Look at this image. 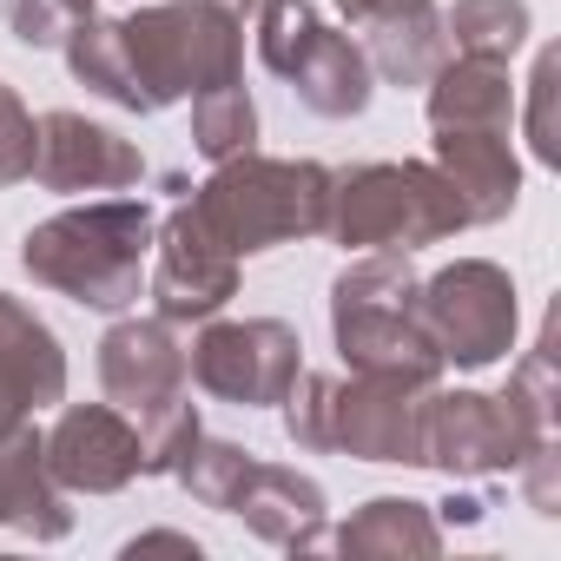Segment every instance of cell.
<instances>
[{
	"mask_svg": "<svg viewBox=\"0 0 561 561\" xmlns=\"http://www.w3.org/2000/svg\"><path fill=\"white\" fill-rule=\"evenodd\" d=\"M8 14H14L21 47H67L93 21V0H14Z\"/></svg>",
	"mask_w": 561,
	"mask_h": 561,
	"instance_id": "cell-27",
	"label": "cell"
},
{
	"mask_svg": "<svg viewBox=\"0 0 561 561\" xmlns=\"http://www.w3.org/2000/svg\"><path fill=\"white\" fill-rule=\"evenodd\" d=\"M34 179L67 198L73 192H133L146 179V159L113 126H93L80 113H47L41 146H34Z\"/></svg>",
	"mask_w": 561,
	"mask_h": 561,
	"instance_id": "cell-11",
	"label": "cell"
},
{
	"mask_svg": "<svg viewBox=\"0 0 561 561\" xmlns=\"http://www.w3.org/2000/svg\"><path fill=\"white\" fill-rule=\"evenodd\" d=\"M416 305H423V324H430V344L443 364L482 370L515 344V285L489 257H462V264L436 271L416 291Z\"/></svg>",
	"mask_w": 561,
	"mask_h": 561,
	"instance_id": "cell-7",
	"label": "cell"
},
{
	"mask_svg": "<svg viewBox=\"0 0 561 561\" xmlns=\"http://www.w3.org/2000/svg\"><path fill=\"white\" fill-rule=\"evenodd\" d=\"M535 443H548V423H541L515 390H508V397H482V390L436 397V390H423L416 462H430V469H449V476H495V469H522Z\"/></svg>",
	"mask_w": 561,
	"mask_h": 561,
	"instance_id": "cell-6",
	"label": "cell"
},
{
	"mask_svg": "<svg viewBox=\"0 0 561 561\" xmlns=\"http://www.w3.org/2000/svg\"><path fill=\"white\" fill-rule=\"evenodd\" d=\"M146 251H152V205L100 198V205L34 225L21 244V264L34 271V285L73 298L87 311H126L146 285Z\"/></svg>",
	"mask_w": 561,
	"mask_h": 561,
	"instance_id": "cell-1",
	"label": "cell"
},
{
	"mask_svg": "<svg viewBox=\"0 0 561 561\" xmlns=\"http://www.w3.org/2000/svg\"><path fill=\"white\" fill-rule=\"evenodd\" d=\"M370 34V73H383V80H397V87H423L443 60H449V34H443V21L430 14V8H416V14H397V21H377V27H364Z\"/></svg>",
	"mask_w": 561,
	"mask_h": 561,
	"instance_id": "cell-21",
	"label": "cell"
},
{
	"mask_svg": "<svg viewBox=\"0 0 561 561\" xmlns=\"http://www.w3.org/2000/svg\"><path fill=\"white\" fill-rule=\"evenodd\" d=\"M436 541L443 535H436L430 508L410 495H377L331 535V548H344V554H436Z\"/></svg>",
	"mask_w": 561,
	"mask_h": 561,
	"instance_id": "cell-20",
	"label": "cell"
},
{
	"mask_svg": "<svg viewBox=\"0 0 561 561\" xmlns=\"http://www.w3.org/2000/svg\"><path fill=\"white\" fill-rule=\"evenodd\" d=\"M251 449H238V443H211V436H198L192 443V456L179 462V482L192 489V502H205V508H218V515H231V502H238V489H244V476H251Z\"/></svg>",
	"mask_w": 561,
	"mask_h": 561,
	"instance_id": "cell-25",
	"label": "cell"
},
{
	"mask_svg": "<svg viewBox=\"0 0 561 561\" xmlns=\"http://www.w3.org/2000/svg\"><path fill=\"white\" fill-rule=\"evenodd\" d=\"M27 390H21V377L8 370V357H0V430H14V423H27Z\"/></svg>",
	"mask_w": 561,
	"mask_h": 561,
	"instance_id": "cell-31",
	"label": "cell"
},
{
	"mask_svg": "<svg viewBox=\"0 0 561 561\" xmlns=\"http://www.w3.org/2000/svg\"><path fill=\"white\" fill-rule=\"evenodd\" d=\"M41 456L67 495H113L139 476V423H126L119 403H73L41 436Z\"/></svg>",
	"mask_w": 561,
	"mask_h": 561,
	"instance_id": "cell-10",
	"label": "cell"
},
{
	"mask_svg": "<svg viewBox=\"0 0 561 561\" xmlns=\"http://www.w3.org/2000/svg\"><path fill=\"white\" fill-rule=\"evenodd\" d=\"M251 139H257V106H251V93L238 80L192 93V146H198V159L225 165V159L251 152Z\"/></svg>",
	"mask_w": 561,
	"mask_h": 561,
	"instance_id": "cell-23",
	"label": "cell"
},
{
	"mask_svg": "<svg viewBox=\"0 0 561 561\" xmlns=\"http://www.w3.org/2000/svg\"><path fill=\"white\" fill-rule=\"evenodd\" d=\"M198 436H205L198 430V403L185 390L165 397V403H152L139 416V476H179V462L192 456Z\"/></svg>",
	"mask_w": 561,
	"mask_h": 561,
	"instance_id": "cell-24",
	"label": "cell"
},
{
	"mask_svg": "<svg viewBox=\"0 0 561 561\" xmlns=\"http://www.w3.org/2000/svg\"><path fill=\"white\" fill-rule=\"evenodd\" d=\"M515 93L502 60H443L430 73V126L436 133H508Z\"/></svg>",
	"mask_w": 561,
	"mask_h": 561,
	"instance_id": "cell-18",
	"label": "cell"
},
{
	"mask_svg": "<svg viewBox=\"0 0 561 561\" xmlns=\"http://www.w3.org/2000/svg\"><path fill=\"white\" fill-rule=\"evenodd\" d=\"M152 305L165 324H205L231 305L238 291V251L192 211L179 205L159 231V264H152Z\"/></svg>",
	"mask_w": 561,
	"mask_h": 561,
	"instance_id": "cell-9",
	"label": "cell"
},
{
	"mask_svg": "<svg viewBox=\"0 0 561 561\" xmlns=\"http://www.w3.org/2000/svg\"><path fill=\"white\" fill-rule=\"evenodd\" d=\"M113 34L139 87V113H159L205 87H231L244 60V21L225 0H165V8L113 21Z\"/></svg>",
	"mask_w": 561,
	"mask_h": 561,
	"instance_id": "cell-4",
	"label": "cell"
},
{
	"mask_svg": "<svg viewBox=\"0 0 561 561\" xmlns=\"http://www.w3.org/2000/svg\"><path fill=\"white\" fill-rule=\"evenodd\" d=\"M100 383L126 416H146L152 403L185 390V351L165 318H126L100 337Z\"/></svg>",
	"mask_w": 561,
	"mask_h": 561,
	"instance_id": "cell-12",
	"label": "cell"
},
{
	"mask_svg": "<svg viewBox=\"0 0 561 561\" xmlns=\"http://www.w3.org/2000/svg\"><path fill=\"white\" fill-rule=\"evenodd\" d=\"M436 172L449 179V192L462 205V225H495L522 192L508 133H443L436 139Z\"/></svg>",
	"mask_w": 561,
	"mask_h": 561,
	"instance_id": "cell-17",
	"label": "cell"
},
{
	"mask_svg": "<svg viewBox=\"0 0 561 561\" xmlns=\"http://www.w3.org/2000/svg\"><path fill=\"white\" fill-rule=\"evenodd\" d=\"M298 331L277 318H244V324H205V337L185 351V383H198L218 403L238 410H271L298 383Z\"/></svg>",
	"mask_w": 561,
	"mask_h": 561,
	"instance_id": "cell-8",
	"label": "cell"
},
{
	"mask_svg": "<svg viewBox=\"0 0 561 561\" xmlns=\"http://www.w3.org/2000/svg\"><path fill=\"white\" fill-rule=\"evenodd\" d=\"M416 416H423L416 383H397V377H357L351 390L337 383L331 449H351L364 462H416Z\"/></svg>",
	"mask_w": 561,
	"mask_h": 561,
	"instance_id": "cell-13",
	"label": "cell"
},
{
	"mask_svg": "<svg viewBox=\"0 0 561 561\" xmlns=\"http://www.w3.org/2000/svg\"><path fill=\"white\" fill-rule=\"evenodd\" d=\"M554 73H561V54H541V67H535V159H561V146H554V119H548V100H554Z\"/></svg>",
	"mask_w": 561,
	"mask_h": 561,
	"instance_id": "cell-29",
	"label": "cell"
},
{
	"mask_svg": "<svg viewBox=\"0 0 561 561\" xmlns=\"http://www.w3.org/2000/svg\"><path fill=\"white\" fill-rule=\"evenodd\" d=\"M285 430H291L298 449L324 456V449H331V430H337V377L298 370V383L285 390Z\"/></svg>",
	"mask_w": 561,
	"mask_h": 561,
	"instance_id": "cell-26",
	"label": "cell"
},
{
	"mask_svg": "<svg viewBox=\"0 0 561 561\" xmlns=\"http://www.w3.org/2000/svg\"><path fill=\"white\" fill-rule=\"evenodd\" d=\"M139 548H179V554H192V561H198V541H192V535H172V528H152V535L126 541V554H139Z\"/></svg>",
	"mask_w": 561,
	"mask_h": 561,
	"instance_id": "cell-32",
	"label": "cell"
},
{
	"mask_svg": "<svg viewBox=\"0 0 561 561\" xmlns=\"http://www.w3.org/2000/svg\"><path fill=\"white\" fill-rule=\"evenodd\" d=\"M231 515H244V528L271 548H331L324 528V489L285 462H251Z\"/></svg>",
	"mask_w": 561,
	"mask_h": 561,
	"instance_id": "cell-14",
	"label": "cell"
},
{
	"mask_svg": "<svg viewBox=\"0 0 561 561\" xmlns=\"http://www.w3.org/2000/svg\"><path fill=\"white\" fill-rule=\"evenodd\" d=\"M416 291L423 285L410 271V251H377V257H364L337 277L331 324H337V351L357 377H397V383L436 390L443 357L430 344Z\"/></svg>",
	"mask_w": 561,
	"mask_h": 561,
	"instance_id": "cell-2",
	"label": "cell"
},
{
	"mask_svg": "<svg viewBox=\"0 0 561 561\" xmlns=\"http://www.w3.org/2000/svg\"><path fill=\"white\" fill-rule=\"evenodd\" d=\"M277 80H291V93L318 119H357L370 106V54L351 34L324 27V21L298 41V54L277 67Z\"/></svg>",
	"mask_w": 561,
	"mask_h": 561,
	"instance_id": "cell-15",
	"label": "cell"
},
{
	"mask_svg": "<svg viewBox=\"0 0 561 561\" xmlns=\"http://www.w3.org/2000/svg\"><path fill=\"white\" fill-rule=\"evenodd\" d=\"M337 8L357 21V27H377V21H397V14H416L430 0H337Z\"/></svg>",
	"mask_w": 561,
	"mask_h": 561,
	"instance_id": "cell-30",
	"label": "cell"
},
{
	"mask_svg": "<svg viewBox=\"0 0 561 561\" xmlns=\"http://www.w3.org/2000/svg\"><path fill=\"white\" fill-rule=\"evenodd\" d=\"M0 528H21L34 541H60L73 528L67 489L47 476V456H41V430L34 423L0 430Z\"/></svg>",
	"mask_w": 561,
	"mask_h": 561,
	"instance_id": "cell-16",
	"label": "cell"
},
{
	"mask_svg": "<svg viewBox=\"0 0 561 561\" xmlns=\"http://www.w3.org/2000/svg\"><path fill=\"white\" fill-rule=\"evenodd\" d=\"M443 522H482V502L476 495H449L443 502Z\"/></svg>",
	"mask_w": 561,
	"mask_h": 561,
	"instance_id": "cell-33",
	"label": "cell"
},
{
	"mask_svg": "<svg viewBox=\"0 0 561 561\" xmlns=\"http://www.w3.org/2000/svg\"><path fill=\"white\" fill-rule=\"evenodd\" d=\"M0 357H8V370L21 377L27 403L47 410L67 397V357H60V337L14 298V291H0Z\"/></svg>",
	"mask_w": 561,
	"mask_h": 561,
	"instance_id": "cell-19",
	"label": "cell"
},
{
	"mask_svg": "<svg viewBox=\"0 0 561 561\" xmlns=\"http://www.w3.org/2000/svg\"><path fill=\"white\" fill-rule=\"evenodd\" d=\"M34 146H41L34 113L21 106V93H14L8 80H0V185L34 179Z\"/></svg>",
	"mask_w": 561,
	"mask_h": 561,
	"instance_id": "cell-28",
	"label": "cell"
},
{
	"mask_svg": "<svg viewBox=\"0 0 561 561\" xmlns=\"http://www.w3.org/2000/svg\"><path fill=\"white\" fill-rule=\"evenodd\" d=\"M331 185H337V172H324L318 159H257V152H238V159H225L192 192V211L238 257H251V251L291 244V238H324Z\"/></svg>",
	"mask_w": 561,
	"mask_h": 561,
	"instance_id": "cell-3",
	"label": "cell"
},
{
	"mask_svg": "<svg viewBox=\"0 0 561 561\" xmlns=\"http://www.w3.org/2000/svg\"><path fill=\"white\" fill-rule=\"evenodd\" d=\"M443 34H449V54L508 67V54L528 41V8L522 0H456L443 14Z\"/></svg>",
	"mask_w": 561,
	"mask_h": 561,
	"instance_id": "cell-22",
	"label": "cell"
},
{
	"mask_svg": "<svg viewBox=\"0 0 561 561\" xmlns=\"http://www.w3.org/2000/svg\"><path fill=\"white\" fill-rule=\"evenodd\" d=\"M462 231V205L449 179L423 159L410 165H357L331 185V225L324 238L357 251H416Z\"/></svg>",
	"mask_w": 561,
	"mask_h": 561,
	"instance_id": "cell-5",
	"label": "cell"
},
{
	"mask_svg": "<svg viewBox=\"0 0 561 561\" xmlns=\"http://www.w3.org/2000/svg\"><path fill=\"white\" fill-rule=\"evenodd\" d=\"M225 8H231V14H238V21H244V8H257V0H225Z\"/></svg>",
	"mask_w": 561,
	"mask_h": 561,
	"instance_id": "cell-34",
	"label": "cell"
}]
</instances>
